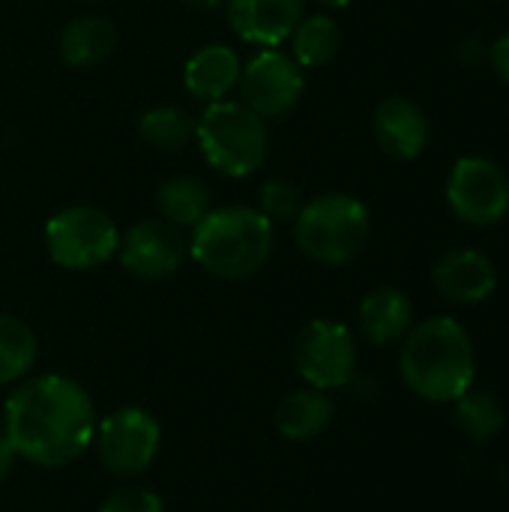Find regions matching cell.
Returning <instances> with one entry per match:
<instances>
[{
    "mask_svg": "<svg viewBox=\"0 0 509 512\" xmlns=\"http://www.w3.org/2000/svg\"><path fill=\"white\" fill-rule=\"evenodd\" d=\"M96 408L81 384L48 372L15 387L3 408V435L18 459L36 468H63L96 438Z\"/></svg>",
    "mask_w": 509,
    "mask_h": 512,
    "instance_id": "1",
    "label": "cell"
},
{
    "mask_svg": "<svg viewBox=\"0 0 509 512\" xmlns=\"http://www.w3.org/2000/svg\"><path fill=\"white\" fill-rule=\"evenodd\" d=\"M399 372L411 393L426 402H456L474 387L477 357L468 330L447 315L414 324L402 339Z\"/></svg>",
    "mask_w": 509,
    "mask_h": 512,
    "instance_id": "2",
    "label": "cell"
},
{
    "mask_svg": "<svg viewBox=\"0 0 509 512\" xmlns=\"http://www.w3.org/2000/svg\"><path fill=\"white\" fill-rule=\"evenodd\" d=\"M276 225L255 207H210L207 216L192 225L189 255L192 261L225 282L255 276L273 255Z\"/></svg>",
    "mask_w": 509,
    "mask_h": 512,
    "instance_id": "3",
    "label": "cell"
},
{
    "mask_svg": "<svg viewBox=\"0 0 509 512\" xmlns=\"http://www.w3.org/2000/svg\"><path fill=\"white\" fill-rule=\"evenodd\" d=\"M294 225L297 249L324 267L351 264L369 243L372 219L363 201L348 192H321L303 201Z\"/></svg>",
    "mask_w": 509,
    "mask_h": 512,
    "instance_id": "4",
    "label": "cell"
},
{
    "mask_svg": "<svg viewBox=\"0 0 509 512\" xmlns=\"http://www.w3.org/2000/svg\"><path fill=\"white\" fill-rule=\"evenodd\" d=\"M195 141L210 168L243 180L267 159V123L237 99L210 102L195 123Z\"/></svg>",
    "mask_w": 509,
    "mask_h": 512,
    "instance_id": "5",
    "label": "cell"
},
{
    "mask_svg": "<svg viewBox=\"0 0 509 512\" xmlns=\"http://www.w3.org/2000/svg\"><path fill=\"white\" fill-rule=\"evenodd\" d=\"M45 249L63 270H96L117 258L120 228L93 204H69L45 222Z\"/></svg>",
    "mask_w": 509,
    "mask_h": 512,
    "instance_id": "6",
    "label": "cell"
},
{
    "mask_svg": "<svg viewBox=\"0 0 509 512\" xmlns=\"http://www.w3.org/2000/svg\"><path fill=\"white\" fill-rule=\"evenodd\" d=\"M444 192L453 216L465 225L492 228L509 216V177L489 156L456 159Z\"/></svg>",
    "mask_w": 509,
    "mask_h": 512,
    "instance_id": "7",
    "label": "cell"
},
{
    "mask_svg": "<svg viewBox=\"0 0 509 512\" xmlns=\"http://www.w3.org/2000/svg\"><path fill=\"white\" fill-rule=\"evenodd\" d=\"M306 90L303 66L282 48H258L240 72L237 102H243L264 123L279 120L297 108Z\"/></svg>",
    "mask_w": 509,
    "mask_h": 512,
    "instance_id": "8",
    "label": "cell"
},
{
    "mask_svg": "<svg viewBox=\"0 0 509 512\" xmlns=\"http://www.w3.org/2000/svg\"><path fill=\"white\" fill-rule=\"evenodd\" d=\"M162 429L159 420L144 408H117L96 426V456L99 465L114 477H138L159 456Z\"/></svg>",
    "mask_w": 509,
    "mask_h": 512,
    "instance_id": "9",
    "label": "cell"
},
{
    "mask_svg": "<svg viewBox=\"0 0 509 512\" xmlns=\"http://www.w3.org/2000/svg\"><path fill=\"white\" fill-rule=\"evenodd\" d=\"M294 366L306 387L315 390H339L354 381L357 372V342L354 333L327 318L309 321L294 342Z\"/></svg>",
    "mask_w": 509,
    "mask_h": 512,
    "instance_id": "10",
    "label": "cell"
},
{
    "mask_svg": "<svg viewBox=\"0 0 509 512\" xmlns=\"http://www.w3.org/2000/svg\"><path fill=\"white\" fill-rule=\"evenodd\" d=\"M186 255L189 240L183 237V228L165 219H141L120 234L117 261L138 279H165L180 270Z\"/></svg>",
    "mask_w": 509,
    "mask_h": 512,
    "instance_id": "11",
    "label": "cell"
},
{
    "mask_svg": "<svg viewBox=\"0 0 509 512\" xmlns=\"http://www.w3.org/2000/svg\"><path fill=\"white\" fill-rule=\"evenodd\" d=\"M306 15V0H225V18L237 39L255 48H279Z\"/></svg>",
    "mask_w": 509,
    "mask_h": 512,
    "instance_id": "12",
    "label": "cell"
},
{
    "mask_svg": "<svg viewBox=\"0 0 509 512\" xmlns=\"http://www.w3.org/2000/svg\"><path fill=\"white\" fill-rule=\"evenodd\" d=\"M372 129H375L378 147L399 162L420 159L432 138L429 117L411 96L381 99L375 108V117H372Z\"/></svg>",
    "mask_w": 509,
    "mask_h": 512,
    "instance_id": "13",
    "label": "cell"
},
{
    "mask_svg": "<svg viewBox=\"0 0 509 512\" xmlns=\"http://www.w3.org/2000/svg\"><path fill=\"white\" fill-rule=\"evenodd\" d=\"M432 282L438 294L456 306H477L489 300L498 288V270L492 258L480 249H450L438 258L432 270Z\"/></svg>",
    "mask_w": 509,
    "mask_h": 512,
    "instance_id": "14",
    "label": "cell"
},
{
    "mask_svg": "<svg viewBox=\"0 0 509 512\" xmlns=\"http://www.w3.org/2000/svg\"><path fill=\"white\" fill-rule=\"evenodd\" d=\"M243 72V60L231 45L213 42L198 48L186 66H183V87L192 99L210 105V102H222L237 90Z\"/></svg>",
    "mask_w": 509,
    "mask_h": 512,
    "instance_id": "15",
    "label": "cell"
},
{
    "mask_svg": "<svg viewBox=\"0 0 509 512\" xmlns=\"http://www.w3.org/2000/svg\"><path fill=\"white\" fill-rule=\"evenodd\" d=\"M357 318H360L363 336L372 345L384 348V345H396L408 336V330L414 327V306L405 291L384 285L363 297Z\"/></svg>",
    "mask_w": 509,
    "mask_h": 512,
    "instance_id": "16",
    "label": "cell"
},
{
    "mask_svg": "<svg viewBox=\"0 0 509 512\" xmlns=\"http://www.w3.org/2000/svg\"><path fill=\"white\" fill-rule=\"evenodd\" d=\"M117 45V27L102 15H78L72 18L57 39L60 60L72 69H93L111 57Z\"/></svg>",
    "mask_w": 509,
    "mask_h": 512,
    "instance_id": "17",
    "label": "cell"
},
{
    "mask_svg": "<svg viewBox=\"0 0 509 512\" xmlns=\"http://www.w3.org/2000/svg\"><path fill=\"white\" fill-rule=\"evenodd\" d=\"M336 417V402L315 387L306 390H294L288 396L279 399L276 405V429L282 438L288 441H312L318 438Z\"/></svg>",
    "mask_w": 509,
    "mask_h": 512,
    "instance_id": "18",
    "label": "cell"
},
{
    "mask_svg": "<svg viewBox=\"0 0 509 512\" xmlns=\"http://www.w3.org/2000/svg\"><path fill=\"white\" fill-rule=\"evenodd\" d=\"M291 42V57L303 66V69H318L336 60L339 48H342V27L333 15L327 12H315V15H303L294 27V33L288 36Z\"/></svg>",
    "mask_w": 509,
    "mask_h": 512,
    "instance_id": "19",
    "label": "cell"
},
{
    "mask_svg": "<svg viewBox=\"0 0 509 512\" xmlns=\"http://www.w3.org/2000/svg\"><path fill=\"white\" fill-rule=\"evenodd\" d=\"M156 207H159V216L165 222H171L177 228H192L207 216L210 192H207V186L201 180L177 174V177H168V180L159 183Z\"/></svg>",
    "mask_w": 509,
    "mask_h": 512,
    "instance_id": "20",
    "label": "cell"
},
{
    "mask_svg": "<svg viewBox=\"0 0 509 512\" xmlns=\"http://www.w3.org/2000/svg\"><path fill=\"white\" fill-rule=\"evenodd\" d=\"M195 117L180 105H156L138 117V138L162 153L186 150L195 138Z\"/></svg>",
    "mask_w": 509,
    "mask_h": 512,
    "instance_id": "21",
    "label": "cell"
},
{
    "mask_svg": "<svg viewBox=\"0 0 509 512\" xmlns=\"http://www.w3.org/2000/svg\"><path fill=\"white\" fill-rule=\"evenodd\" d=\"M39 354L36 333L15 315H0V387L27 378Z\"/></svg>",
    "mask_w": 509,
    "mask_h": 512,
    "instance_id": "22",
    "label": "cell"
},
{
    "mask_svg": "<svg viewBox=\"0 0 509 512\" xmlns=\"http://www.w3.org/2000/svg\"><path fill=\"white\" fill-rule=\"evenodd\" d=\"M456 423L474 441H489L504 429V408L486 390H468L456 399Z\"/></svg>",
    "mask_w": 509,
    "mask_h": 512,
    "instance_id": "23",
    "label": "cell"
},
{
    "mask_svg": "<svg viewBox=\"0 0 509 512\" xmlns=\"http://www.w3.org/2000/svg\"><path fill=\"white\" fill-rule=\"evenodd\" d=\"M300 207H303V195L291 180L276 177L258 189V207L255 210H261L273 225H291L297 219Z\"/></svg>",
    "mask_w": 509,
    "mask_h": 512,
    "instance_id": "24",
    "label": "cell"
},
{
    "mask_svg": "<svg viewBox=\"0 0 509 512\" xmlns=\"http://www.w3.org/2000/svg\"><path fill=\"white\" fill-rule=\"evenodd\" d=\"M99 512H165V504L156 492L141 489V486H126L111 492Z\"/></svg>",
    "mask_w": 509,
    "mask_h": 512,
    "instance_id": "25",
    "label": "cell"
},
{
    "mask_svg": "<svg viewBox=\"0 0 509 512\" xmlns=\"http://www.w3.org/2000/svg\"><path fill=\"white\" fill-rule=\"evenodd\" d=\"M486 60L492 63V69H495V75L509 84V30L507 33H501L492 45H489V51H486Z\"/></svg>",
    "mask_w": 509,
    "mask_h": 512,
    "instance_id": "26",
    "label": "cell"
},
{
    "mask_svg": "<svg viewBox=\"0 0 509 512\" xmlns=\"http://www.w3.org/2000/svg\"><path fill=\"white\" fill-rule=\"evenodd\" d=\"M15 450H12V444H9V438L0 432V483L9 477V471H12V465H15Z\"/></svg>",
    "mask_w": 509,
    "mask_h": 512,
    "instance_id": "27",
    "label": "cell"
},
{
    "mask_svg": "<svg viewBox=\"0 0 509 512\" xmlns=\"http://www.w3.org/2000/svg\"><path fill=\"white\" fill-rule=\"evenodd\" d=\"M180 3L189 6V9H195V12H213V9L225 6V0H180Z\"/></svg>",
    "mask_w": 509,
    "mask_h": 512,
    "instance_id": "28",
    "label": "cell"
},
{
    "mask_svg": "<svg viewBox=\"0 0 509 512\" xmlns=\"http://www.w3.org/2000/svg\"><path fill=\"white\" fill-rule=\"evenodd\" d=\"M318 3H321L324 9H348L354 0H318Z\"/></svg>",
    "mask_w": 509,
    "mask_h": 512,
    "instance_id": "29",
    "label": "cell"
}]
</instances>
